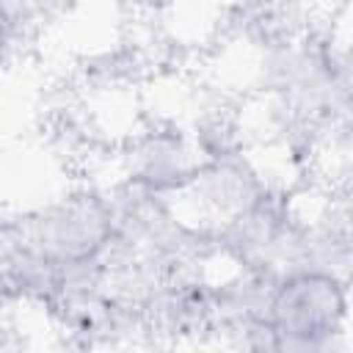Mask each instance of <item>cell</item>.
<instances>
[{
  "label": "cell",
  "mask_w": 353,
  "mask_h": 353,
  "mask_svg": "<svg viewBox=\"0 0 353 353\" xmlns=\"http://www.w3.org/2000/svg\"><path fill=\"white\" fill-rule=\"evenodd\" d=\"M11 14H8V8L6 6H0V47L8 41V36H11Z\"/></svg>",
  "instance_id": "obj_3"
},
{
  "label": "cell",
  "mask_w": 353,
  "mask_h": 353,
  "mask_svg": "<svg viewBox=\"0 0 353 353\" xmlns=\"http://www.w3.org/2000/svg\"><path fill=\"white\" fill-rule=\"evenodd\" d=\"M113 240V212L97 193H74L41 210L22 237V259L39 270L94 265Z\"/></svg>",
  "instance_id": "obj_2"
},
{
  "label": "cell",
  "mask_w": 353,
  "mask_h": 353,
  "mask_svg": "<svg viewBox=\"0 0 353 353\" xmlns=\"http://www.w3.org/2000/svg\"><path fill=\"white\" fill-rule=\"evenodd\" d=\"M347 284L334 268L281 273L245 314L251 353H345Z\"/></svg>",
  "instance_id": "obj_1"
}]
</instances>
